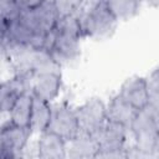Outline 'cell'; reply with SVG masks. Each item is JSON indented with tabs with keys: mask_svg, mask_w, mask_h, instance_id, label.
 <instances>
[{
	"mask_svg": "<svg viewBox=\"0 0 159 159\" xmlns=\"http://www.w3.org/2000/svg\"><path fill=\"white\" fill-rule=\"evenodd\" d=\"M86 1L87 0H52L58 17L80 14Z\"/></svg>",
	"mask_w": 159,
	"mask_h": 159,
	"instance_id": "obj_19",
	"label": "cell"
},
{
	"mask_svg": "<svg viewBox=\"0 0 159 159\" xmlns=\"http://www.w3.org/2000/svg\"><path fill=\"white\" fill-rule=\"evenodd\" d=\"M83 37L104 40L113 35L118 21L109 12L103 0H87L80 12Z\"/></svg>",
	"mask_w": 159,
	"mask_h": 159,
	"instance_id": "obj_1",
	"label": "cell"
},
{
	"mask_svg": "<svg viewBox=\"0 0 159 159\" xmlns=\"http://www.w3.org/2000/svg\"><path fill=\"white\" fill-rule=\"evenodd\" d=\"M137 109H134L132 106H129L118 93L114 94L108 103H106V114H107V120L117 122L120 123L125 127L129 125L134 118Z\"/></svg>",
	"mask_w": 159,
	"mask_h": 159,
	"instance_id": "obj_13",
	"label": "cell"
},
{
	"mask_svg": "<svg viewBox=\"0 0 159 159\" xmlns=\"http://www.w3.org/2000/svg\"><path fill=\"white\" fill-rule=\"evenodd\" d=\"M81 37L60 34L55 30L53 42L48 51L61 68L78 61L81 56Z\"/></svg>",
	"mask_w": 159,
	"mask_h": 159,
	"instance_id": "obj_6",
	"label": "cell"
},
{
	"mask_svg": "<svg viewBox=\"0 0 159 159\" xmlns=\"http://www.w3.org/2000/svg\"><path fill=\"white\" fill-rule=\"evenodd\" d=\"M20 11L21 10L14 0H0V22H10L19 16Z\"/></svg>",
	"mask_w": 159,
	"mask_h": 159,
	"instance_id": "obj_21",
	"label": "cell"
},
{
	"mask_svg": "<svg viewBox=\"0 0 159 159\" xmlns=\"http://www.w3.org/2000/svg\"><path fill=\"white\" fill-rule=\"evenodd\" d=\"M145 78V87L148 93V104L159 107V75L158 70H153Z\"/></svg>",
	"mask_w": 159,
	"mask_h": 159,
	"instance_id": "obj_20",
	"label": "cell"
},
{
	"mask_svg": "<svg viewBox=\"0 0 159 159\" xmlns=\"http://www.w3.org/2000/svg\"><path fill=\"white\" fill-rule=\"evenodd\" d=\"M143 1H147V2H149L150 5H153V6H157V4H158V0H142V2Z\"/></svg>",
	"mask_w": 159,
	"mask_h": 159,
	"instance_id": "obj_24",
	"label": "cell"
},
{
	"mask_svg": "<svg viewBox=\"0 0 159 159\" xmlns=\"http://www.w3.org/2000/svg\"><path fill=\"white\" fill-rule=\"evenodd\" d=\"M5 27H6V24L0 22V35H4L5 34Z\"/></svg>",
	"mask_w": 159,
	"mask_h": 159,
	"instance_id": "obj_23",
	"label": "cell"
},
{
	"mask_svg": "<svg viewBox=\"0 0 159 159\" xmlns=\"http://www.w3.org/2000/svg\"><path fill=\"white\" fill-rule=\"evenodd\" d=\"M62 91V75L60 72H43L34 77L31 93L34 97L53 103Z\"/></svg>",
	"mask_w": 159,
	"mask_h": 159,
	"instance_id": "obj_8",
	"label": "cell"
},
{
	"mask_svg": "<svg viewBox=\"0 0 159 159\" xmlns=\"http://www.w3.org/2000/svg\"><path fill=\"white\" fill-rule=\"evenodd\" d=\"M55 30L60 34L72 35V36H77V37L83 39L80 14L58 17V20L56 22V26H55Z\"/></svg>",
	"mask_w": 159,
	"mask_h": 159,
	"instance_id": "obj_18",
	"label": "cell"
},
{
	"mask_svg": "<svg viewBox=\"0 0 159 159\" xmlns=\"http://www.w3.org/2000/svg\"><path fill=\"white\" fill-rule=\"evenodd\" d=\"M32 102H34V96L31 92H25L20 94L7 113L9 122L20 127L30 128Z\"/></svg>",
	"mask_w": 159,
	"mask_h": 159,
	"instance_id": "obj_14",
	"label": "cell"
},
{
	"mask_svg": "<svg viewBox=\"0 0 159 159\" xmlns=\"http://www.w3.org/2000/svg\"><path fill=\"white\" fill-rule=\"evenodd\" d=\"M31 137L32 133L30 128L12 124L9 120L0 124V140L6 158H21Z\"/></svg>",
	"mask_w": 159,
	"mask_h": 159,
	"instance_id": "obj_5",
	"label": "cell"
},
{
	"mask_svg": "<svg viewBox=\"0 0 159 159\" xmlns=\"http://www.w3.org/2000/svg\"><path fill=\"white\" fill-rule=\"evenodd\" d=\"M98 153V143L94 135L78 133L75 138L66 142V158L92 159Z\"/></svg>",
	"mask_w": 159,
	"mask_h": 159,
	"instance_id": "obj_11",
	"label": "cell"
},
{
	"mask_svg": "<svg viewBox=\"0 0 159 159\" xmlns=\"http://www.w3.org/2000/svg\"><path fill=\"white\" fill-rule=\"evenodd\" d=\"M109 12L119 21H127L134 17L142 5V0H103Z\"/></svg>",
	"mask_w": 159,
	"mask_h": 159,
	"instance_id": "obj_17",
	"label": "cell"
},
{
	"mask_svg": "<svg viewBox=\"0 0 159 159\" xmlns=\"http://www.w3.org/2000/svg\"><path fill=\"white\" fill-rule=\"evenodd\" d=\"M80 133L96 135L107 120L106 103L99 97H91L75 107Z\"/></svg>",
	"mask_w": 159,
	"mask_h": 159,
	"instance_id": "obj_2",
	"label": "cell"
},
{
	"mask_svg": "<svg viewBox=\"0 0 159 159\" xmlns=\"http://www.w3.org/2000/svg\"><path fill=\"white\" fill-rule=\"evenodd\" d=\"M94 137L98 143V153H102L124 148L130 135L128 127L117 122L106 120Z\"/></svg>",
	"mask_w": 159,
	"mask_h": 159,
	"instance_id": "obj_7",
	"label": "cell"
},
{
	"mask_svg": "<svg viewBox=\"0 0 159 159\" xmlns=\"http://www.w3.org/2000/svg\"><path fill=\"white\" fill-rule=\"evenodd\" d=\"M35 145L40 159H66V140L50 130L39 134Z\"/></svg>",
	"mask_w": 159,
	"mask_h": 159,
	"instance_id": "obj_9",
	"label": "cell"
},
{
	"mask_svg": "<svg viewBox=\"0 0 159 159\" xmlns=\"http://www.w3.org/2000/svg\"><path fill=\"white\" fill-rule=\"evenodd\" d=\"M0 80H1V78H0Z\"/></svg>",
	"mask_w": 159,
	"mask_h": 159,
	"instance_id": "obj_25",
	"label": "cell"
},
{
	"mask_svg": "<svg viewBox=\"0 0 159 159\" xmlns=\"http://www.w3.org/2000/svg\"><path fill=\"white\" fill-rule=\"evenodd\" d=\"M118 94L134 109H140L148 104L145 78L140 76L128 77L119 87Z\"/></svg>",
	"mask_w": 159,
	"mask_h": 159,
	"instance_id": "obj_10",
	"label": "cell"
},
{
	"mask_svg": "<svg viewBox=\"0 0 159 159\" xmlns=\"http://www.w3.org/2000/svg\"><path fill=\"white\" fill-rule=\"evenodd\" d=\"M20 10H30L36 6H39L45 0H14Z\"/></svg>",
	"mask_w": 159,
	"mask_h": 159,
	"instance_id": "obj_22",
	"label": "cell"
},
{
	"mask_svg": "<svg viewBox=\"0 0 159 159\" xmlns=\"http://www.w3.org/2000/svg\"><path fill=\"white\" fill-rule=\"evenodd\" d=\"M145 132H159V107L147 104L135 112L129 125V135Z\"/></svg>",
	"mask_w": 159,
	"mask_h": 159,
	"instance_id": "obj_12",
	"label": "cell"
},
{
	"mask_svg": "<svg viewBox=\"0 0 159 159\" xmlns=\"http://www.w3.org/2000/svg\"><path fill=\"white\" fill-rule=\"evenodd\" d=\"M26 68L35 75L43 72H60L61 67L46 48H32L26 62Z\"/></svg>",
	"mask_w": 159,
	"mask_h": 159,
	"instance_id": "obj_15",
	"label": "cell"
},
{
	"mask_svg": "<svg viewBox=\"0 0 159 159\" xmlns=\"http://www.w3.org/2000/svg\"><path fill=\"white\" fill-rule=\"evenodd\" d=\"M52 112V103L42 101L34 97L31 119H30V130L32 135H39L42 132L47 130Z\"/></svg>",
	"mask_w": 159,
	"mask_h": 159,
	"instance_id": "obj_16",
	"label": "cell"
},
{
	"mask_svg": "<svg viewBox=\"0 0 159 159\" xmlns=\"http://www.w3.org/2000/svg\"><path fill=\"white\" fill-rule=\"evenodd\" d=\"M19 19L30 30L35 32L48 34L53 31L58 20V15L52 0H45L34 9L21 10L19 14Z\"/></svg>",
	"mask_w": 159,
	"mask_h": 159,
	"instance_id": "obj_3",
	"label": "cell"
},
{
	"mask_svg": "<svg viewBox=\"0 0 159 159\" xmlns=\"http://www.w3.org/2000/svg\"><path fill=\"white\" fill-rule=\"evenodd\" d=\"M47 130L60 135L66 142L75 138L80 133V125L76 116L75 107L68 103H52L51 119Z\"/></svg>",
	"mask_w": 159,
	"mask_h": 159,
	"instance_id": "obj_4",
	"label": "cell"
}]
</instances>
